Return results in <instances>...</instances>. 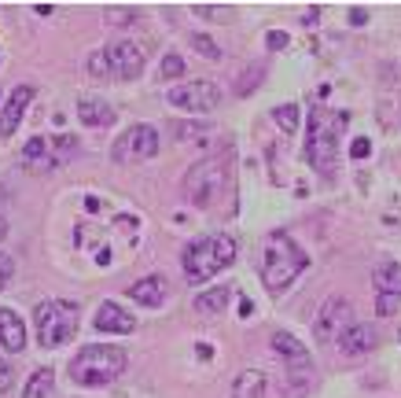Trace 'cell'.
Here are the masks:
<instances>
[{"label": "cell", "mask_w": 401, "mask_h": 398, "mask_svg": "<svg viewBox=\"0 0 401 398\" xmlns=\"http://www.w3.org/2000/svg\"><path fill=\"white\" fill-rule=\"evenodd\" d=\"M217 100H221V89L214 82H184V85H173L170 89V104L188 111V114H206L217 107Z\"/></svg>", "instance_id": "30bf717a"}, {"label": "cell", "mask_w": 401, "mask_h": 398, "mask_svg": "<svg viewBox=\"0 0 401 398\" xmlns=\"http://www.w3.org/2000/svg\"><path fill=\"white\" fill-rule=\"evenodd\" d=\"M317 22H320V8H309L302 15V26H317Z\"/></svg>", "instance_id": "74e56055"}, {"label": "cell", "mask_w": 401, "mask_h": 398, "mask_svg": "<svg viewBox=\"0 0 401 398\" xmlns=\"http://www.w3.org/2000/svg\"><path fill=\"white\" fill-rule=\"evenodd\" d=\"M228 299H232L228 284H217V288H210V291L196 295V310H199V314H206V317H214V314H225Z\"/></svg>", "instance_id": "44dd1931"}, {"label": "cell", "mask_w": 401, "mask_h": 398, "mask_svg": "<svg viewBox=\"0 0 401 398\" xmlns=\"http://www.w3.org/2000/svg\"><path fill=\"white\" fill-rule=\"evenodd\" d=\"M8 236V222H4V214H0V240Z\"/></svg>", "instance_id": "b9f144b4"}, {"label": "cell", "mask_w": 401, "mask_h": 398, "mask_svg": "<svg viewBox=\"0 0 401 398\" xmlns=\"http://www.w3.org/2000/svg\"><path fill=\"white\" fill-rule=\"evenodd\" d=\"M398 339H401V332H398Z\"/></svg>", "instance_id": "7bdbcfd3"}, {"label": "cell", "mask_w": 401, "mask_h": 398, "mask_svg": "<svg viewBox=\"0 0 401 398\" xmlns=\"http://www.w3.org/2000/svg\"><path fill=\"white\" fill-rule=\"evenodd\" d=\"M11 383H15V369H11L4 358H0V391H8Z\"/></svg>", "instance_id": "e575fe53"}, {"label": "cell", "mask_w": 401, "mask_h": 398, "mask_svg": "<svg viewBox=\"0 0 401 398\" xmlns=\"http://www.w3.org/2000/svg\"><path fill=\"white\" fill-rule=\"evenodd\" d=\"M228 185H232V148L199 159L184 174V196H188V203H196V207H214L217 196L228 192Z\"/></svg>", "instance_id": "5b68a950"}, {"label": "cell", "mask_w": 401, "mask_h": 398, "mask_svg": "<svg viewBox=\"0 0 401 398\" xmlns=\"http://www.w3.org/2000/svg\"><path fill=\"white\" fill-rule=\"evenodd\" d=\"M22 166L26 170H33V174H41V170H56V159H52V151H48V140L45 137H30L26 140V148H22Z\"/></svg>", "instance_id": "2e32d148"}, {"label": "cell", "mask_w": 401, "mask_h": 398, "mask_svg": "<svg viewBox=\"0 0 401 398\" xmlns=\"http://www.w3.org/2000/svg\"><path fill=\"white\" fill-rule=\"evenodd\" d=\"M350 325H354V306H350V299L331 295V299H324V306H320L317 317H313V339H317V343H335Z\"/></svg>", "instance_id": "ba28073f"}, {"label": "cell", "mask_w": 401, "mask_h": 398, "mask_svg": "<svg viewBox=\"0 0 401 398\" xmlns=\"http://www.w3.org/2000/svg\"><path fill=\"white\" fill-rule=\"evenodd\" d=\"M30 104H33V89L30 85H15V89H11L8 104L0 107V137H11L19 130V122H22V114H26Z\"/></svg>", "instance_id": "7c38bea8"}, {"label": "cell", "mask_w": 401, "mask_h": 398, "mask_svg": "<svg viewBox=\"0 0 401 398\" xmlns=\"http://www.w3.org/2000/svg\"><path fill=\"white\" fill-rule=\"evenodd\" d=\"M376 339H379L376 328L365 325V321H354V325L346 328L335 343H339V351H343L346 358H361V354H372V351H376Z\"/></svg>", "instance_id": "4fadbf2b"}, {"label": "cell", "mask_w": 401, "mask_h": 398, "mask_svg": "<svg viewBox=\"0 0 401 398\" xmlns=\"http://www.w3.org/2000/svg\"><path fill=\"white\" fill-rule=\"evenodd\" d=\"M129 299L140 306H162L166 303V280L162 277H144L129 288Z\"/></svg>", "instance_id": "e0dca14e"}, {"label": "cell", "mask_w": 401, "mask_h": 398, "mask_svg": "<svg viewBox=\"0 0 401 398\" xmlns=\"http://www.w3.org/2000/svg\"><path fill=\"white\" fill-rule=\"evenodd\" d=\"M107 63H111V78H118V82H133L140 78V70H144V48H140L136 41H114L107 48Z\"/></svg>", "instance_id": "8fae6325"}, {"label": "cell", "mask_w": 401, "mask_h": 398, "mask_svg": "<svg viewBox=\"0 0 401 398\" xmlns=\"http://www.w3.org/2000/svg\"><path fill=\"white\" fill-rule=\"evenodd\" d=\"M346 130V114L313 107L309 114V137H306V159L320 177H331L339 166V133Z\"/></svg>", "instance_id": "7a4b0ae2"}, {"label": "cell", "mask_w": 401, "mask_h": 398, "mask_svg": "<svg viewBox=\"0 0 401 398\" xmlns=\"http://www.w3.org/2000/svg\"><path fill=\"white\" fill-rule=\"evenodd\" d=\"M111 22H118V26H125V22H133L136 19V11H107Z\"/></svg>", "instance_id": "d590c367"}, {"label": "cell", "mask_w": 401, "mask_h": 398, "mask_svg": "<svg viewBox=\"0 0 401 398\" xmlns=\"http://www.w3.org/2000/svg\"><path fill=\"white\" fill-rule=\"evenodd\" d=\"M52 388H56V372H52V369H37L30 376V383H26L22 398H48Z\"/></svg>", "instance_id": "7402d4cb"}, {"label": "cell", "mask_w": 401, "mask_h": 398, "mask_svg": "<svg viewBox=\"0 0 401 398\" xmlns=\"http://www.w3.org/2000/svg\"><path fill=\"white\" fill-rule=\"evenodd\" d=\"M191 48H196L203 59H221V48H217V41L206 37V33H191Z\"/></svg>", "instance_id": "d4e9b609"}, {"label": "cell", "mask_w": 401, "mask_h": 398, "mask_svg": "<svg viewBox=\"0 0 401 398\" xmlns=\"http://www.w3.org/2000/svg\"><path fill=\"white\" fill-rule=\"evenodd\" d=\"M11 277H15V259L0 251V291H4V288L11 284Z\"/></svg>", "instance_id": "f546056e"}, {"label": "cell", "mask_w": 401, "mask_h": 398, "mask_svg": "<svg viewBox=\"0 0 401 398\" xmlns=\"http://www.w3.org/2000/svg\"><path fill=\"white\" fill-rule=\"evenodd\" d=\"M372 284H376V295H398L401 299V266L398 262H379L372 269Z\"/></svg>", "instance_id": "ac0fdd59"}, {"label": "cell", "mask_w": 401, "mask_h": 398, "mask_svg": "<svg viewBox=\"0 0 401 398\" xmlns=\"http://www.w3.org/2000/svg\"><path fill=\"white\" fill-rule=\"evenodd\" d=\"M77 118H81L85 125H93V130H100V125L114 122V107L100 104V100H81V104H77Z\"/></svg>", "instance_id": "ffe728a7"}, {"label": "cell", "mask_w": 401, "mask_h": 398, "mask_svg": "<svg viewBox=\"0 0 401 398\" xmlns=\"http://www.w3.org/2000/svg\"><path fill=\"white\" fill-rule=\"evenodd\" d=\"M52 144H56V166H63V162H67V155L74 151V137L59 133V137H52Z\"/></svg>", "instance_id": "f1b7e54d"}, {"label": "cell", "mask_w": 401, "mask_h": 398, "mask_svg": "<svg viewBox=\"0 0 401 398\" xmlns=\"http://www.w3.org/2000/svg\"><path fill=\"white\" fill-rule=\"evenodd\" d=\"M365 155H372V140H368V137H354L350 159H365Z\"/></svg>", "instance_id": "1f68e13d"}, {"label": "cell", "mask_w": 401, "mask_h": 398, "mask_svg": "<svg viewBox=\"0 0 401 398\" xmlns=\"http://www.w3.org/2000/svg\"><path fill=\"white\" fill-rule=\"evenodd\" d=\"M0 346H4V351H22L26 346V321L15 314V310H0Z\"/></svg>", "instance_id": "9a60e30c"}, {"label": "cell", "mask_w": 401, "mask_h": 398, "mask_svg": "<svg viewBox=\"0 0 401 398\" xmlns=\"http://www.w3.org/2000/svg\"><path fill=\"white\" fill-rule=\"evenodd\" d=\"M191 11L203 15V19H210V22H232V19H236V8H232V4H196Z\"/></svg>", "instance_id": "603a6c76"}, {"label": "cell", "mask_w": 401, "mask_h": 398, "mask_svg": "<svg viewBox=\"0 0 401 398\" xmlns=\"http://www.w3.org/2000/svg\"><path fill=\"white\" fill-rule=\"evenodd\" d=\"M93 325L100 332H111V336H129V332L136 328V317L125 314L122 306H114V303H103L96 310V317H93Z\"/></svg>", "instance_id": "5bb4252c"}, {"label": "cell", "mask_w": 401, "mask_h": 398, "mask_svg": "<svg viewBox=\"0 0 401 398\" xmlns=\"http://www.w3.org/2000/svg\"><path fill=\"white\" fill-rule=\"evenodd\" d=\"M236 262V240L232 236H199L191 240L184 254H180V266H184L188 284H206L210 277H217L221 269H228Z\"/></svg>", "instance_id": "277c9868"}, {"label": "cell", "mask_w": 401, "mask_h": 398, "mask_svg": "<svg viewBox=\"0 0 401 398\" xmlns=\"http://www.w3.org/2000/svg\"><path fill=\"white\" fill-rule=\"evenodd\" d=\"M398 306H401L398 295H379V299H376V314L379 317H391V314H398Z\"/></svg>", "instance_id": "4dcf8cb0"}, {"label": "cell", "mask_w": 401, "mask_h": 398, "mask_svg": "<svg viewBox=\"0 0 401 398\" xmlns=\"http://www.w3.org/2000/svg\"><path fill=\"white\" fill-rule=\"evenodd\" d=\"M159 144H162L159 130L148 125V122H136V125H129V130L114 140V159H118V162H144V159L159 155Z\"/></svg>", "instance_id": "52a82bcc"}, {"label": "cell", "mask_w": 401, "mask_h": 398, "mask_svg": "<svg viewBox=\"0 0 401 398\" xmlns=\"http://www.w3.org/2000/svg\"><path fill=\"white\" fill-rule=\"evenodd\" d=\"M265 395V372L262 369H243L232 383V398H262Z\"/></svg>", "instance_id": "d6986e66"}, {"label": "cell", "mask_w": 401, "mask_h": 398, "mask_svg": "<svg viewBox=\"0 0 401 398\" xmlns=\"http://www.w3.org/2000/svg\"><path fill=\"white\" fill-rule=\"evenodd\" d=\"M33 325H37V339L41 346H63L74 339L77 332V306L63 303V299H45L33 310Z\"/></svg>", "instance_id": "8992f818"}, {"label": "cell", "mask_w": 401, "mask_h": 398, "mask_svg": "<svg viewBox=\"0 0 401 398\" xmlns=\"http://www.w3.org/2000/svg\"><path fill=\"white\" fill-rule=\"evenodd\" d=\"M262 74H265V67H262V63H254V67H251L247 74H243V82L236 85V93H239V96H247L251 89H258V82H262Z\"/></svg>", "instance_id": "83f0119b"}, {"label": "cell", "mask_w": 401, "mask_h": 398, "mask_svg": "<svg viewBox=\"0 0 401 398\" xmlns=\"http://www.w3.org/2000/svg\"><path fill=\"white\" fill-rule=\"evenodd\" d=\"M173 133H180V140H196V133H203V125H188V122H173Z\"/></svg>", "instance_id": "d6a6232c"}, {"label": "cell", "mask_w": 401, "mask_h": 398, "mask_svg": "<svg viewBox=\"0 0 401 398\" xmlns=\"http://www.w3.org/2000/svg\"><path fill=\"white\" fill-rule=\"evenodd\" d=\"M239 314H243V317H251V314H254V303H251V299H243V303H239Z\"/></svg>", "instance_id": "ab89813d"}, {"label": "cell", "mask_w": 401, "mask_h": 398, "mask_svg": "<svg viewBox=\"0 0 401 398\" xmlns=\"http://www.w3.org/2000/svg\"><path fill=\"white\" fill-rule=\"evenodd\" d=\"M196 354H199V358H203V362H206V358H210L214 351H210V343H199V346H196Z\"/></svg>", "instance_id": "60d3db41"}, {"label": "cell", "mask_w": 401, "mask_h": 398, "mask_svg": "<svg viewBox=\"0 0 401 398\" xmlns=\"http://www.w3.org/2000/svg\"><path fill=\"white\" fill-rule=\"evenodd\" d=\"M350 22H354V26H365V22H368V11H365V8H350Z\"/></svg>", "instance_id": "8d00e7d4"}, {"label": "cell", "mask_w": 401, "mask_h": 398, "mask_svg": "<svg viewBox=\"0 0 401 398\" xmlns=\"http://www.w3.org/2000/svg\"><path fill=\"white\" fill-rule=\"evenodd\" d=\"M273 122L280 125L283 133H294V130H299V107H294V104H280L273 111Z\"/></svg>", "instance_id": "cb8c5ba5"}, {"label": "cell", "mask_w": 401, "mask_h": 398, "mask_svg": "<svg viewBox=\"0 0 401 398\" xmlns=\"http://www.w3.org/2000/svg\"><path fill=\"white\" fill-rule=\"evenodd\" d=\"M306 266H309V254L288 233H269L265 247H262V280L269 291L273 295L288 291Z\"/></svg>", "instance_id": "6da1fadb"}, {"label": "cell", "mask_w": 401, "mask_h": 398, "mask_svg": "<svg viewBox=\"0 0 401 398\" xmlns=\"http://www.w3.org/2000/svg\"><path fill=\"white\" fill-rule=\"evenodd\" d=\"M273 351L288 358V380L294 391H302L313 376V358H309L306 343H299L291 332H273Z\"/></svg>", "instance_id": "9c48e42d"}, {"label": "cell", "mask_w": 401, "mask_h": 398, "mask_svg": "<svg viewBox=\"0 0 401 398\" xmlns=\"http://www.w3.org/2000/svg\"><path fill=\"white\" fill-rule=\"evenodd\" d=\"M85 211H88V214H96V211H100V199H96V196H88V199H85Z\"/></svg>", "instance_id": "f35d334b"}, {"label": "cell", "mask_w": 401, "mask_h": 398, "mask_svg": "<svg viewBox=\"0 0 401 398\" xmlns=\"http://www.w3.org/2000/svg\"><path fill=\"white\" fill-rule=\"evenodd\" d=\"M288 41H291V37L283 33V30H269V33H265V45L276 48V52H280V48H288Z\"/></svg>", "instance_id": "836d02e7"}, {"label": "cell", "mask_w": 401, "mask_h": 398, "mask_svg": "<svg viewBox=\"0 0 401 398\" xmlns=\"http://www.w3.org/2000/svg\"><path fill=\"white\" fill-rule=\"evenodd\" d=\"M159 78H162V82H173V78H184V59H180V56H162V67H159Z\"/></svg>", "instance_id": "484cf974"}, {"label": "cell", "mask_w": 401, "mask_h": 398, "mask_svg": "<svg viewBox=\"0 0 401 398\" xmlns=\"http://www.w3.org/2000/svg\"><path fill=\"white\" fill-rule=\"evenodd\" d=\"M125 351L114 343H88L77 351V358L70 362V380L77 388H103L114 383L125 372Z\"/></svg>", "instance_id": "3957f363"}, {"label": "cell", "mask_w": 401, "mask_h": 398, "mask_svg": "<svg viewBox=\"0 0 401 398\" xmlns=\"http://www.w3.org/2000/svg\"><path fill=\"white\" fill-rule=\"evenodd\" d=\"M88 74H93V78H111V63H107V52H93L88 56Z\"/></svg>", "instance_id": "4316f807"}]
</instances>
